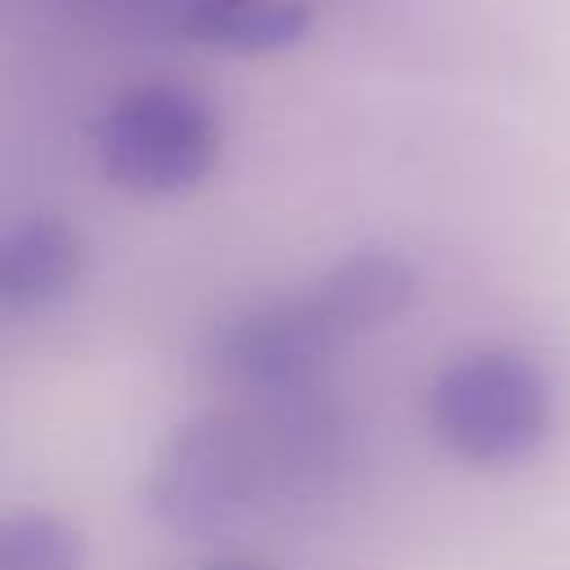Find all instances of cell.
<instances>
[{"mask_svg": "<svg viewBox=\"0 0 570 570\" xmlns=\"http://www.w3.org/2000/svg\"><path fill=\"white\" fill-rule=\"evenodd\" d=\"M312 13L303 0H183L178 27L223 53H276L303 40Z\"/></svg>", "mask_w": 570, "mask_h": 570, "instance_id": "8", "label": "cell"}, {"mask_svg": "<svg viewBox=\"0 0 570 570\" xmlns=\"http://www.w3.org/2000/svg\"><path fill=\"white\" fill-rule=\"evenodd\" d=\"M557 396L548 370L508 343L450 356L428 383V428L472 468H508L534 454L552 428Z\"/></svg>", "mask_w": 570, "mask_h": 570, "instance_id": "1", "label": "cell"}, {"mask_svg": "<svg viewBox=\"0 0 570 570\" xmlns=\"http://www.w3.org/2000/svg\"><path fill=\"white\" fill-rule=\"evenodd\" d=\"M258 499L267 494L249 410H209L178 423L147 472L156 521L187 539L232 525Z\"/></svg>", "mask_w": 570, "mask_h": 570, "instance_id": "3", "label": "cell"}, {"mask_svg": "<svg viewBox=\"0 0 570 570\" xmlns=\"http://www.w3.org/2000/svg\"><path fill=\"white\" fill-rule=\"evenodd\" d=\"M85 267L80 232L58 214H18L0 232V303L9 312H36L62 298Z\"/></svg>", "mask_w": 570, "mask_h": 570, "instance_id": "7", "label": "cell"}, {"mask_svg": "<svg viewBox=\"0 0 570 570\" xmlns=\"http://www.w3.org/2000/svg\"><path fill=\"white\" fill-rule=\"evenodd\" d=\"M200 570H272L267 561H258V557H214L209 566H200Z\"/></svg>", "mask_w": 570, "mask_h": 570, "instance_id": "10", "label": "cell"}, {"mask_svg": "<svg viewBox=\"0 0 570 570\" xmlns=\"http://www.w3.org/2000/svg\"><path fill=\"white\" fill-rule=\"evenodd\" d=\"M223 151L218 111L187 85L147 80L125 89L94 125V156L107 183L134 196L191 191Z\"/></svg>", "mask_w": 570, "mask_h": 570, "instance_id": "2", "label": "cell"}, {"mask_svg": "<svg viewBox=\"0 0 570 570\" xmlns=\"http://www.w3.org/2000/svg\"><path fill=\"white\" fill-rule=\"evenodd\" d=\"M267 499H307L343 463V414L325 387L254 401L249 410Z\"/></svg>", "mask_w": 570, "mask_h": 570, "instance_id": "5", "label": "cell"}, {"mask_svg": "<svg viewBox=\"0 0 570 570\" xmlns=\"http://www.w3.org/2000/svg\"><path fill=\"white\" fill-rule=\"evenodd\" d=\"M414 289H419V272L401 249L365 245L343 254L334 267H325L307 298L316 303L325 325L343 338L396 321L414 303Z\"/></svg>", "mask_w": 570, "mask_h": 570, "instance_id": "6", "label": "cell"}, {"mask_svg": "<svg viewBox=\"0 0 570 570\" xmlns=\"http://www.w3.org/2000/svg\"><path fill=\"white\" fill-rule=\"evenodd\" d=\"M85 552L76 530L40 508L4 517L0 530V570H80Z\"/></svg>", "mask_w": 570, "mask_h": 570, "instance_id": "9", "label": "cell"}, {"mask_svg": "<svg viewBox=\"0 0 570 570\" xmlns=\"http://www.w3.org/2000/svg\"><path fill=\"white\" fill-rule=\"evenodd\" d=\"M334 343L338 334L325 325L312 298L263 303L218 334L214 365L218 379L245 392L249 401H276L289 392L321 387Z\"/></svg>", "mask_w": 570, "mask_h": 570, "instance_id": "4", "label": "cell"}]
</instances>
